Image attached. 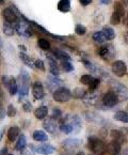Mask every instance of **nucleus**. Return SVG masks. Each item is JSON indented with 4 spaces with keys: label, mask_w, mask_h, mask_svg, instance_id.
<instances>
[{
    "label": "nucleus",
    "mask_w": 128,
    "mask_h": 155,
    "mask_svg": "<svg viewBox=\"0 0 128 155\" xmlns=\"http://www.w3.org/2000/svg\"><path fill=\"white\" fill-rule=\"evenodd\" d=\"M47 59H48V63H49V68H50V72L53 73V76H58L60 74V72H59V68H58L56 59L49 55L47 56Z\"/></svg>",
    "instance_id": "13"
},
{
    "label": "nucleus",
    "mask_w": 128,
    "mask_h": 155,
    "mask_svg": "<svg viewBox=\"0 0 128 155\" xmlns=\"http://www.w3.org/2000/svg\"><path fill=\"white\" fill-rule=\"evenodd\" d=\"M7 112H8V116L9 117H14L16 114V109L15 107H14L12 104H10L9 106H8V109H7Z\"/></svg>",
    "instance_id": "39"
},
{
    "label": "nucleus",
    "mask_w": 128,
    "mask_h": 155,
    "mask_svg": "<svg viewBox=\"0 0 128 155\" xmlns=\"http://www.w3.org/2000/svg\"><path fill=\"white\" fill-rule=\"evenodd\" d=\"M79 2L81 3V5H85V7H87V5H91L92 0H79Z\"/></svg>",
    "instance_id": "43"
},
{
    "label": "nucleus",
    "mask_w": 128,
    "mask_h": 155,
    "mask_svg": "<svg viewBox=\"0 0 128 155\" xmlns=\"http://www.w3.org/2000/svg\"><path fill=\"white\" fill-rule=\"evenodd\" d=\"M101 3H104V5H109L112 0H101Z\"/></svg>",
    "instance_id": "44"
},
{
    "label": "nucleus",
    "mask_w": 128,
    "mask_h": 155,
    "mask_svg": "<svg viewBox=\"0 0 128 155\" xmlns=\"http://www.w3.org/2000/svg\"><path fill=\"white\" fill-rule=\"evenodd\" d=\"M82 62H83V64H85V66L87 68H89V70H91V71H95V65H94L92 62H90V61H88V60H82Z\"/></svg>",
    "instance_id": "41"
},
{
    "label": "nucleus",
    "mask_w": 128,
    "mask_h": 155,
    "mask_svg": "<svg viewBox=\"0 0 128 155\" xmlns=\"http://www.w3.org/2000/svg\"><path fill=\"white\" fill-rule=\"evenodd\" d=\"M112 72L115 74L119 77H122L124 76L126 73H127V66H126V63L122 60H117L112 63Z\"/></svg>",
    "instance_id": "6"
},
{
    "label": "nucleus",
    "mask_w": 128,
    "mask_h": 155,
    "mask_svg": "<svg viewBox=\"0 0 128 155\" xmlns=\"http://www.w3.org/2000/svg\"><path fill=\"white\" fill-rule=\"evenodd\" d=\"M32 94H33L35 100H41V98L44 97L45 92H44V87L42 82L35 81L33 84V86H32Z\"/></svg>",
    "instance_id": "8"
},
{
    "label": "nucleus",
    "mask_w": 128,
    "mask_h": 155,
    "mask_svg": "<svg viewBox=\"0 0 128 155\" xmlns=\"http://www.w3.org/2000/svg\"><path fill=\"white\" fill-rule=\"evenodd\" d=\"M74 130H76L75 126L67 120V118H65V120H63L60 124V130L64 134H71L74 132Z\"/></svg>",
    "instance_id": "11"
},
{
    "label": "nucleus",
    "mask_w": 128,
    "mask_h": 155,
    "mask_svg": "<svg viewBox=\"0 0 128 155\" xmlns=\"http://www.w3.org/2000/svg\"><path fill=\"white\" fill-rule=\"evenodd\" d=\"M26 146H27V140H26V137L25 135H21V136H19V138L17 139V142H16V150L18 151H21L24 150V149L26 148Z\"/></svg>",
    "instance_id": "24"
},
{
    "label": "nucleus",
    "mask_w": 128,
    "mask_h": 155,
    "mask_svg": "<svg viewBox=\"0 0 128 155\" xmlns=\"http://www.w3.org/2000/svg\"><path fill=\"white\" fill-rule=\"evenodd\" d=\"M61 66L64 70V72H66V73H69V72L74 71V66H73V64L71 63V61H62Z\"/></svg>",
    "instance_id": "31"
},
{
    "label": "nucleus",
    "mask_w": 128,
    "mask_h": 155,
    "mask_svg": "<svg viewBox=\"0 0 128 155\" xmlns=\"http://www.w3.org/2000/svg\"><path fill=\"white\" fill-rule=\"evenodd\" d=\"M18 84H17V82H16L15 79H13V81H12L11 86L9 87V92L11 95H14V94L16 93V92L18 91Z\"/></svg>",
    "instance_id": "34"
},
{
    "label": "nucleus",
    "mask_w": 128,
    "mask_h": 155,
    "mask_svg": "<svg viewBox=\"0 0 128 155\" xmlns=\"http://www.w3.org/2000/svg\"><path fill=\"white\" fill-rule=\"evenodd\" d=\"M5 111H3V109L1 108V120H3V118H5Z\"/></svg>",
    "instance_id": "46"
},
{
    "label": "nucleus",
    "mask_w": 128,
    "mask_h": 155,
    "mask_svg": "<svg viewBox=\"0 0 128 155\" xmlns=\"http://www.w3.org/2000/svg\"><path fill=\"white\" fill-rule=\"evenodd\" d=\"M14 31H15V29H14L13 24L7 23V21L3 24V32H5V35H8V37H12V35L14 34Z\"/></svg>",
    "instance_id": "25"
},
{
    "label": "nucleus",
    "mask_w": 128,
    "mask_h": 155,
    "mask_svg": "<svg viewBox=\"0 0 128 155\" xmlns=\"http://www.w3.org/2000/svg\"><path fill=\"white\" fill-rule=\"evenodd\" d=\"M88 148L95 155H104L105 153H107V146L105 144V142L94 136L88 138Z\"/></svg>",
    "instance_id": "1"
},
{
    "label": "nucleus",
    "mask_w": 128,
    "mask_h": 155,
    "mask_svg": "<svg viewBox=\"0 0 128 155\" xmlns=\"http://www.w3.org/2000/svg\"><path fill=\"white\" fill-rule=\"evenodd\" d=\"M1 155H8L7 148H5V149H2V150H1Z\"/></svg>",
    "instance_id": "45"
},
{
    "label": "nucleus",
    "mask_w": 128,
    "mask_h": 155,
    "mask_svg": "<svg viewBox=\"0 0 128 155\" xmlns=\"http://www.w3.org/2000/svg\"><path fill=\"white\" fill-rule=\"evenodd\" d=\"M99 84H101V80H99L98 78H94L93 81H92L91 84H90L89 90H90V91H94V90H96L97 88H98Z\"/></svg>",
    "instance_id": "36"
},
{
    "label": "nucleus",
    "mask_w": 128,
    "mask_h": 155,
    "mask_svg": "<svg viewBox=\"0 0 128 155\" xmlns=\"http://www.w3.org/2000/svg\"><path fill=\"white\" fill-rule=\"evenodd\" d=\"M23 108H24V110H25L26 112H30V110H31L32 106H31V104H30V103L27 102V103H25V104H24Z\"/></svg>",
    "instance_id": "42"
},
{
    "label": "nucleus",
    "mask_w": 128,
    "mask_h": 155,
    "mask_svg": "<svg viewBox=\"0 0 128 155\" xmlns=\"http://www.w3.org/2000/svg\"><path fill=\"white\" fill-rule=\"evenodd\" d=\"M29 79L30 76L29 74L26 71L21 72V84H19V94H21V97L23 96L28 95V91H29Z\"/></svg>",
    "instance_id": "4"
},
{
    "label": "nucleus",
    "mask_w": 128,
    "mask_h": 155,
    "mask_svg": "<svg viewBox=\"0 0 128 155\" xmlns=\"http://www.w3.org/2000/svg\"><path fill=\"white\" fill-rule=\"evenodd\" d=\"M53 56L57 58L58 60H61V61H71V57L67 53H65L64 50H61L59 48H56L53 50Z\"/></svg>",
    "instance_id": "15"
},
{
    "label": "nucleus",
    "mask_w": 128,
    "mask_h": 155,
    "mask_svg": "<svg viewBox=\"0 0 128 155\" xmlns=\"http://www.w3.org/2000/svg\"><path fill=\"white\" fill-rule=\"evenodd\" d=\"M81 143H82V140L77 139V138H69V139L63 141V146H65L66 148H69V149L78 148Z\"/></svg>",
    "instance_id": "16"
},
{
    "label": "nucleus",
    "mask_w": 128,
    "mask_h": 155,
    "mask_svg": "<svg viewBox=\"0 0 128 155\" xmlns=\"http://www.w3.org/2000/svg\"><path fill=\"white\" fill-rule=\"evenodd\" d=\"M127 18H128V14H127Z\"/></svg>",
    "instance_id": "50"
},
{
    "label": "nucleus",
    "mask_w": 128,
    "mask_h": 155,
    "mask_svg": "<svg viewBox=\"0 0 128 155\" xmlns=\"http://www.w3.org/2000/svg\"><path fill=\"white\" fill-rule=\"evenodd\" d=\"M114 88H115V92L117 93V95L122 96L124 100H127L128 98V90L124 84H120V82H114Z\"/></svg>",
    "instance_id": "12"
},
{
    "label": "nucleus",
    "mask_w": 128,
    "mask_h": 155,
    "mask_svg": "<svg viewBox=\"0 0 128 155\" xmlns=\"http://www.w3.org/2000/svg\"><path fill=\"white\" fill-rule=\"evenodd\" d=\"M3 14V18L7 23H10V24H15L16 21H18L21 18H18V16L21 15L19 12L17 11V9L14 7H11V8H5L2 12Z\"/></svg>",
    "instance_id": "2"
},
{
    "label": "nucleus",
    "mask_w": 128,
    "mask_h": 155,
    "mask_svg": "<svg viewBox=\"0 0 128 155\" xmlns=\"http://www.w3.org/2000/svg\"><path fill=\"white\" fill-rule=\"evenodd\" d=\"M58 10L62 13H67L71 11V0H60L58 3Z\"/></svg>",
    "instance_id": "17"
},
{
    "label": "nucleus",
    "mask_w": 128,
    "mask_h": 155,
    "mask_svg": "<svg viewBox=\"0 0 128 155\" xmlns=\"http://www.w3.org/2000/svg\"><path fill=\"white\" fill-rule=\"evenodd\" d=\"M37 44H39L40 47H41L42 49H44V50H48L49 48H50V43H49V42H48L46 39H39Z\"/></svg>",
    "instance_id": "32"
},
{
    "label": "nucleus",
    "mask_w": 128,
    "mask_h": 155,
    "mask_svg": "<svg viewBox=\"0 0 128 155\" xmlns=\"http://www.w3.org/2000/svg\"><path fill=\"white\" fill-rule=\"evenodd\" d=\"M62 117V111L59 109V108H53V119H56V120H58V119H60Z\"/></svg>",
    "instance_id": "40"
},
{
    "label": "nucleus",
    "mask_w": 128,
    "mask_h": 155,
    "mask_svg": "<svg viewBox=\"0 0 128 155\" xmlns=\"http://www.w3.org/2000/svg\"><path fill=\"white\" fill-rule=\"evenodd\" d=\"M121 151V143L115 140H112L111 142L107 144V153L109 155H117Z\"/></svg>",
    "instance_id": "10"
},
{
    "label": "nucleus",
    "mask_w": 128,
    "mask_h": 155,
    "mask_svg": "<svg viewBox=\"0 0 128 155\" xmlns=\"http://www.w3.org/2000/svg\"><path fill=\"white\" fill-rule=\"evenodd\" d=\"M80 82L82 84H87V86H90V84H91L92 81L94 80V78L92 77L91 75H82L81 77H80Z\"/></svg>",
    "instance_id": "33"
},
{
    "label": "nucleus",
    "mask_w": 128,
    "mask_h": 155,
    "mask_svg": "<svg viewBox=\"0 0 128 155\" xmlns=\"http://www.w3.org/2000/svg\"><path fill=\"white\" fill-rule=\"evenodd\" d=\"M10 155H12V154H10Z\"/></svg>",
    "instance_id": "51"
},
{
    "label": "nucleus",
    "mask_w": 128,
    "mask_h": 155,
    "mask_svg": "<svg viewBox=\"0 0 128 155\" xmlns=\"http://www.w3.org/2000/svg\"><path fill=\"white\" fill-rule=\"evenodd\" d=\"M19 48H21V49H23V50H24V53H26V47H25V46H21V45H19Z\"/></svg>",
    "instance_id": "47"
},
{
    "label": "nucleus",
    "mask_w": 128,
    "mask_h": 155,
    "mask_svg": "<svg viewBox=\"0 0 128 155\" xmlns=\"http://www.w3.org/2000/svg\"><path fill=\"white\" fill-rule=\"evenodd\" d=\"M98 55L105 60L112 59L113 56H114V48H113V46H111V45L103 46V47L99 48Z\"/></svg>",
    "instance_id": "7"
},
{
    "label": "nucleus",
    "mask_w": 128,
    "mask_h": 155,
    "mask_svg": "<svg viewBox=\"0 0 128 155\" xmlns=\"http://www.w3.org/2000/svg\"><path fill=\"white\" fill-rule=\"evenodd\" d=\"M32 150L34 151V152L39 153V154L49 155V154H53L56 151V149L53 146H50V144H43V146H39V147L32 146Z\"/></svg>",
    "instance_id": "9"
},
{
    "label": "nucleus",
    "mask_w": 128,
    "mask_h": 155,
    "mask_svg": "<svg viewBox=\"0 0 128 155\" xmlns=\"http://www.w3.org/2000/svg\"><path fill=\"white\" fill-rule=\"evenodd\" d=\"M93 40L95 42H97V43H104L105 41H107V39H106L105 34H104L103 31L95 32V33L93 34Z\"/></svg>",
    "instance_id": "27"
},
{
    "label": "nucleus",
    "mask_w": 128,
    "mask_h": 155,
    "mask_svg": "<svg viewBox=\"0 0 128 155\" xmlns=\"http://www.w3.org/2000/svg\"><path fill=\"white\" fill-rule=\"evenodd\" d=\"M13 79H14V78L13 77H10V76H2V82L5 84V86H7L8 88L11 86Z\"/></svg>",
    "instance_id": "37"
},
{
    "label": "nucleus",
    "mask_w": 128,
    "mask_h": 155,
    "mask_svg": "<svg viewBox=\"0 0 128 155\" xmlns=\"http://www.w3.org/2000/svg\"><path fill=\"white\" fill-rule=\"evenodd\" d=\"M34 65L37 68H39V70H41V71H45V65H44V62L42 61L41 59H37L34 61Z\"/></svg>",
    "instance_id": "38"
},
{
    "label": "nucleus",
    "mask_w": 128,
    "mask_h": 155,
    "mask_svg": "<svg viewBox=\"0 0 128 155\" xmlns=\"http://www.w3.org/2000/svg\"><path fill=\"white\" fill-rule=\"evenodd\" d=\"M47 114H48V109L46 106H41V107L37 108L34 111V116L37 119L39 120H43L47 117Z\"/></svg>",
    "instance_id": "19"
},
{
    "label": "nucleus",
    "mask_w": 128,
    "mask_h": 155,
    "mask_svg": "<svg viewBox=\"0 0 128 155\" xmlns=\"http://www.w3.org/2000/svg\"><path fill=\"white\" fill-rule=\"evenodd\" d=\"M0 2H1V5H2V3L5 2V0H1V1H0Z\"/></svg>",
    "instance_id": "49"
},
{
    "label": "nucleus",
    "mask_w": 128,
    "mask_h": 155,
    "mask_svg": "<svg viewBox=\"0 0 128 155\" xmlns=\"http://www.w3.org/2000/svg\"><path fill=\"white\" fill-rule=\"evenodd\" d=\"M19 57H21V61H23L24 63H25L27 66H29L30 68H35L34 63H33V62H32V60L30 59V58L28 57L27 55H26V53H24V51H21V53L19 54Z\"/></svg>",
    "instance_id": "23"
},
{
    "label": "nucleus",
    "mask_w": 128,
    "mask_h": 155,
    "mask_svg": "<svg viewBox=\"0 0 128 155\" xmlns=\"http://www.w3.org/2000/svg\"><path fill=\"white\" fill-rule=\"evenodd\" d=\"M75 32L78 34V35H83V34L87 33V28L85 27L83 25H76L75 27Z\"/></svg>",
    "instance_id": "35"
},
{
    "label": "nucleus",
    "mask_w": 128,
    "mask_h": 155,
    "mask_svg": "<svg viewBox=\"0 0 128 155\" xmlns=\"http://www.w3.org/2000/svg\"><path fill=\"white\" fill-rule=\"evenodd\" d=\"M119 102V95L117 92L114 91H109L103 96V104L106 107H113L115 106Z\"/></svg>",
    "instance_id": "5"
},
{
    "label": "nucleus",
    "mask_w": 128,
    "mask_h": 155,
    "mask_svg": "<svg viewBox=\"0 0 128 155\" xmlns=\"http://www.w3.org/2000/svg\"><path fill=\"white\" fill-rule=\"evenodd\" d=\"M103 32H104V34H105V37H106V39H107V41H112V40L115 38V32L111 27L105 26V27H104V29H103Z\"/></svg>",
    "instance_id": "21"
},
{
    "label": "nucleus",
    "mask_w": 128,
    "mask_h": 155,
    "mask_svg": "<svg viewBox=\"0 0 128 155\" xmlns=\"http://www.w3.org/2000/svg\"><path fill=\"white\" fill-rule=\"evenodd\" d=\"M114 119L123 123H128V112L126 111H117L114 114Z\"/></svg>",
    "instance_id": "22"
},
{
    "label": "nucleus",
    "mask_w": 128,
    "mask_h": 155,
    "mask_svg": "<svg viewBox=\"0 0 128 155\" xmlns=\"http://www.w3.org/2000/svg\"><path fill=\"white\" fill-rule=\"evenodd\" d=\"M114 12L119 14L121 17H124L125 16V10H124V5H122L120 1H117L114 3Z\"/></svg>",
    "instance_id": "28"
},
{
    "label": "nucleus",
    "mask_w": 128,
    "mask_h": 155,
    "mask_svg": "<svg viewBox=\"0 0 128 155\" xmlns=\"http://www.w3.org/2000/svg\"><path fill=\"white\" fill-rule=\"evenodd\" d=\"M43 127L47 130L48 133H51V134H55L56 130H57V124L53 121V119H47L45 120L43 123Z\"/></svg>",
    "instance_id": "14"
},
{
    "label": "nucleus",
    "mask_w": 128,
    "mask_h": 155,
    "mask_svg": "<svg viewBox=\"0 0 128 155\" xmlns=\"http://www.w3.org/2000/svg\"><path fill=\"white\" fill-rule=\"evenodd\" d=\"M19 135V128L17 126H12L8 130V139L10 141H15Z\"/></svg>",
    "instance_id": "18"
},
{
    "label": "nucleus",
    "mask_w": 128,
    "mask_h": 155,
    "mask_svg": "<svg viewBox=\"0 0 128 155\" xmlns=\"http://www.w3.org/2000/svg\"><path fill=\"white\" fill-rule=\"evenodd\" d=\"M121 19H122L121 16H120L117 13H115V12H113L112 15H111V17H110V24L113 25V26L119 25V24L121 23Z\"/></svg>",
    "instance_id": "29"
},
{
    "label": "nucleus",
    "mask_w": 128,
    "mask_h": 155,
    "mask_svg": "<svg viewBox=\"0 0 128 155\" xmlns=\"http://www.w3.org/2000/svg\"><path fill=\"white\" fill-rule=\"evenodd\" d=\"M76 155H85V153L82 152V151H81V152H78L77 154H76Z\"/></svg>",
    "instance_id": "48"
},
{
    "label": "nucleus",
    "mask_w": 128,
    "mask_h": 155,
    "mask_svg": "<svg viewBox=\"0 0 128 155\" xmlns=\"http://www.w3.org/2000/svg\"><path fill=\"white\" fill-rule=\"evenodd\" d=\"M72 96H73V93L69 89H66V88H60V89H57L53 92V97L56 102L64 103L71 100Z\"/></svg>",
    "instance_id": "3"
},
{
    "label": "nucleus",
    "mask_w": 128,
    "mask_h": 155,
    "mask_svg": "<svg viewBox=\"0 0 128 155\" xmlns=\"http://www.w3.org/2000/svg\"><path fill=\"white\" fill-rule=\"evenodd\" d=\"M73 96L75 98H85L87 96V91L83 88H76L73 91Z\"/></svg>",
    "instance_id": "26"
},
{
    "label": "nucleus",
    "mask_w": 128,
    "mask_h": 155,
    "mask_svg": "<svg viewBox=\"0 0 128 155\" xmlns=\"http://www.w3.org/2000/svg\"><path fill=\"white\" fill-rule=\"evenodd\" d=\"M111 138H113V140L120 142V143L124 140L123 135H122V133L119 132V130H112L111 132Z\"/></svg>",
    "instance_id": "30"
},
{
    "label": "nucleus",
    "mask_w": 128,
    "mask_h": 155,
    "mask_svg": "<svg viewBox=\"0 0 128 155\" xmlns=\"http://www.w3.org/2000/svg\"><path fill=\"white\" fill-rule=\"evenodd\" d=\"M32 137H33V139H34L35 141H40V142L46 141V140L48 139L47 134H46L45 132H43V130H35V132L33 133V135H32Z\"/></svg>",
    "instance_id": "20"
}]
</instances>
